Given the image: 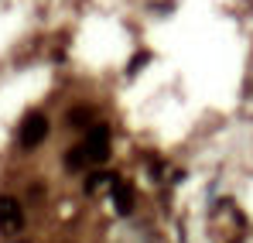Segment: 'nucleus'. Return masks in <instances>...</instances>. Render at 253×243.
<instances>
[{
  "label": "nucleus",
  "instance_id": "f257e3e1",
  "mask_svg": "<svg viewBox=\"0 0 253 243\" xmlns=\"http://www.w3.org/2000/svg\"><path fill=\"white\" fill-rule=\"evenodd\" d=\"M83 147H85V154H89L92 164H106V158H110V130L106 127H92L85 134Z\"/></svg>",
  "mask_w": 253,
  "mask_h": 243
},
{
  "label": "nucleus",
  "instance_id": "f03ea898",
  "mask_svg": "<svg viewBox=\"0 0 253 243\" xmlns=\"http://www.w3.org/2000/svg\"><path fill=\"white\" fill-rule=\"evenodd\" d=\"M44 137H48V117L44 113H28L24 123H21V144L24 147H35V144H42Z\"/></svg>",
  "mask_w": 253,
  "mask_h": 243
},
{
  "label": "nucleus",
  "instance_id": "7ed1b4c3",
  "mask_svg": "<svg viewBox=\"0 0 253 243\" xmlns=\"http://www.w3.org/2000/svg\"><path fill=\"white\" fill-rule=\"evenodd\" d=\"M21 226H24V212H21L17 199H10V195H0V230L14 233V230H21Z\"/></svg>",
  "mask_w": 253,
  "mask_h": 243
},
{
  "label": "nucleus",
  "instance_id": "20e7f679",
  "mask_svg": "<svg viewBox=\"0 0 253 243\" xmlns=\"http://www.w3.org/2000/svg\"><path fill=\"white\" fill-rule=\"evenodd\" d=\"M110 199H113V205H117L120 216H130V212H133V189H130L126 182L117 178V185L110 189Z\"/></svg>",
  "mask_w": 253,
  "mask_h": 243
},
{
  "label": "nucleus",
  "instance_id": "39448f33",
  "mask_svg": "<svg viewBox=\"0 0 253 243\" xmlns=\"http://www.w3.org/2000/svg\"><path fill=\"white\" fill-rule=\"evenodd\" d=\"M89 154H85V147L83 144H79V147H72V151H69V154H65V168H69V171H83V168H89Z\"/></svg>",
  "mask_w": 253,
  "mask_h": 243
},
{
  "label": "nucleus",
  "instance_id": "423d86ee",
  "mask_svg": "<svg viewBox=\"0 0 253 243\" xmlns=\"http://www.w3.org/2000/svg\"><path fill=\"white\" fill-rule=\"evenodd\" d=\"M117 185V175H110V171H99V175H89V182H85V189L89 192H99V189H113Z\"/></svg>",
  "mask_w": 253,
  "mask_h": 243
},
{
  "label": "nucleus",
  "instance_id": "0eeeda50",
  "mask_svg": "<svg viewBox=\"0 0 253 243\" xmlns=\"http://www.w3.org/2000/svg\"><path fill=\"white\" fill-rule=\"evenodd\" d=\"M96 117V110L92 106H72V113H69V123L72 127H85V123Z\"/></svg>",
  "mask_w": 253,
  "mask_h": 243
},
{
  "label": "nucleus",
  "instance_id": "6e6552de",
  "mask_svg": "<svg viewBox=\"0 0 253 243\" xmlns=\"http://www.w3.org/2000/svg\"><path fill=\"white\" fill-rule=\"evenodd\" d=\"M140 65H147V51H140V55H137V58H133V62H130V72H137V69H140Z\"/></svg>",
  "mask_w": 253,
  "mask_h": 243
}]
</instances>
